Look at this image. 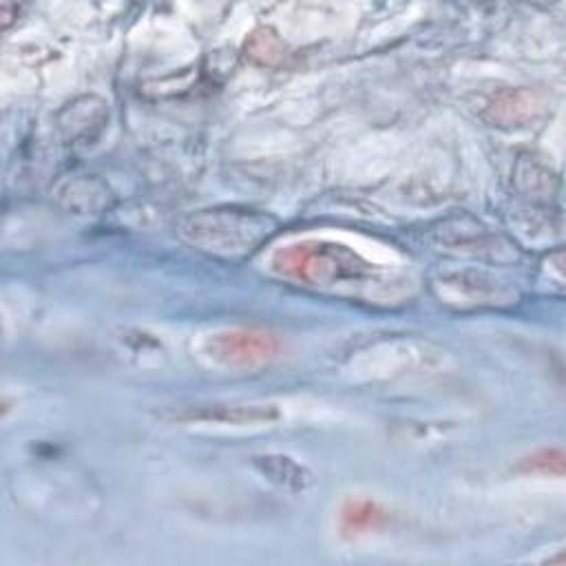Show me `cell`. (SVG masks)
Returning a JSON list of instances; mask_svg holds the SVG:
<instances>
[{
    "label": "cell",
    "instance_id": "6da1fadb",
    "mask_svg": "<svg viewBox=\"0 0 566 566\" xmlns=\"http://www.w3.org/2000/svg\"><path fill=\"white\" fill-rule=\"evenodd\" d=\"M272 270L298 285L336 294H365L380 285V274L358 252L334 241L307 239L274 252Z\"/></svg>",
    "mask_w": 566,
    "mask_h": 566
},
{
    "label": "cell",
    "instance_id": "7a4b0ae2",
    "mask_svg": "<svg viewBox=\"0 0 566 566\" xmlns=\"http://www.w3.org/2000/svg\"><path fill=\"white\" fill-rule=\"evenodd\" d=\"M274 232V221L248 208H214L186 217L179 223V234L214 256L241 259L252 254Z\"/></svg>",
    "mask_w": 566,
    "mask_h": 566
},
{
    "label": "cell",
    "instance_id": "3957f363",
    "mask_svg": "<svg viewBox=\"0 0 566 566\" xmlns=\"http://www.w3.org/2000/svg\"><path fill=\"white\" fill-rule=\"evenodd\" d=\"M206 352L223 367L256 369L279 356L281 340L263 329H223L206 340Z\"/></svg>",
    "mask_w": 566,
    "mask_h": 566
},
{
    "label": "cell",
    "instance_id": "277c9868",
    "mask_svg": "<svg viewBox=\"0 0 566 566\" xmlns=\"http://www.w3.org/2000/svg\"><path fill=\"white\" fill-rule=\"evenodd\" d=\"M548 95L539 88H511L497 93L489 106L484 117L493 126L502 128H520L528 122L539 119L546 113Z\"/></svg>",
    "mask_w": 566,
    "mask_h": 566
},
{
    "label": "cell",
    "instance_id": "5b68a950",
    "mask_svg": "<svg viewBox=\"0 0 566 566\" xmlns=\"http://www.w3.org/2000/svg\"><path fill=\"white\" fill-rule=\"evenodd\" d=\"M181 422H219V424H261L279 418L274 405H195L172 416Z\"/></svg>",
    "mask_w": 566,
    "mask_h": 566
},
{
    "label": "cell",
    "instance_id": "8992f818",
    "mask_svg": "<svg viewBox=\"0 0 566 566\" xmlns=\"http://www.w3.org/2000/svg\"><path fill=\"white\" fill-rule=\"evenodd\" d=\"M254 464L270 482L287 491H303L312 484V473L307 471V467L296 462L290 455H281V453L259 455L254 458Z\"/></svg>",
    "mask_w": 566,
    "mask_h": 566
},
{
    "label": "cell",
    "instance_id": "52a82bcc",
    "mask_svg": "<svg viewBox=\"0 0 566 566\" xmlns=\"http://www.w3.org/2000/svg\"><path fill=\"white\" fill-rule=\"evenodd\" d=\"M243 51H245V57H250L254 64H261V66H279L285 57V46L281 38L268 27L252 31L243 44Z\"/></svg>",
    "mask_w": 566,
    "mask_h": 566
},
{
    "label": "cell",
    "instance_id": "ba28073f",
    "mask_svg": "<svg viewBox=\"0 0 566 566\" xmlns=\"http://www.w3.org/2000/svg\"><path fill=\"white\" fill-rule=\"evenodd\" d=\"M387 520L385 511L369 500H354L343 509V526L347 531H365L376 528Z\"/></svg>",
    "mask_w": 566,
    "mask_h": 566
},
{
    "label": "cell",
    "instance_id": "9c48e42d",
    "mask_svg": "<svg viewBox=\"0 0 566 566\" xmlns=\"http://www.w3.org/2000/svg\"><path fill=\"white\" fill-rule=\"evenodd\" d=\"M524 469L526 471H539V473H557L562 475L564 473V455L562 451L557 449H546V451H539L531 458L524 460Z\"/></svg>",
    "mask_w": 566,
    "mask_h": 566
}]
</instances>
